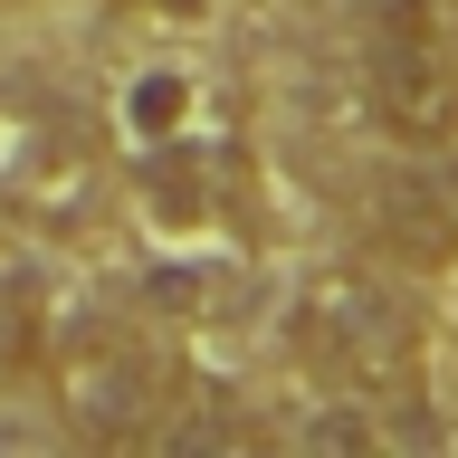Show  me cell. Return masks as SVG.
<instances>
[{"label":"cell","instance_id":"6da1fadb","mask_svg":"<svg viewBox=\"0 0 458 458\" xmlns=\"http://www.w3.org/2000/svg\"><path fill=\"white\" fill-rule=\"evenodd\" d=\"M296 344H306V363L335 382L344 401H401L420 392V306L401 296L392 277H372V267H315L306 296H296Z\"/></svg>","mask_w":458,"mask_h":458},{"label":"cell","instance_id":"52a82bcc","mask_svg":"<svg viewBox=\"0 0 458 458\" xmlns=\"http://www.w3.org/2000/svg\"><path fill=\"white\" fill-rule=\"evenodd\" d=\"M124 10H163V0H124Z\"/></svg>","mask_w":458,"mask_h":458},{"label":"cell","instance_id":"277c9868","mask_svg":"<svg viewBox=\"0 0 458 458\" xmlns=\"http://www.w3.org/2000/svg\"><path fill=\"white\" fill-rule=\"evenodd\" d=\"M372 249H392L401 267H449V258H458L449 191H429L420 172H392V182L372 191Z\"/></svg>","mask_w":458,"mask_h":458},{"label":"cell","instance_id":"3957f363","mask_svg":"<svg viewBox=\"0 0 458 458\" xmlns=\"http://www.w3.org/2000/svg\"><path fill=\"white\" fill-rule=\"evenodd\" d=\"M57 411L86 439H143V429H163V382L124 335H77L57 353Z\"/></svg>","mask_w":458,"mask_h":458},{"label":"cell","instance_id":"5b68a950","mask_svg":"<svg viewBox=\"0 0 458 458\" xmlns=\"http://www.w3.org/2000/svg\"><path fill=\"white\" fill-rule=\"evenodd\" d=\"M191 106H200V96H191L182 67H143V77L124 86V106H114V114H124L134 153H153V143H182V134H191Z\"/></svg>","mask_w":458,"mask_h":458},{"label":"cell","instance_id":"8992f818","mask_svg":"<svg viewBox=\"0 0 458 458\" xmlns=\"http://www.w3.org/2000/svg\"><path fill=\"white\" fill-rule=\"evenodd\" d=\"M38 353V277L0 249V363H29Z\"/></svg>","mask_w":458,"mask_h":458},{"label":"cell","instance_id":"7a4b0ae2","mask_svg":"<svg viewBox=\"0 0 458 458\" xmlns=\"http://www.w3.org/2000/svg\"><path fill=\"white\" fill-rule=\"evenodd\" d=\"M353 67H363L372 114L401 143H449L458 134V57L429 29L420 0H372L363 29H353Z\"/></svg>","mask_w":458,"mask_h":458}]
</instances>
